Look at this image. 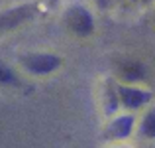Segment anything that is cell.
Returning a JSON list of instances; mask_svg holds the SVG:
<instances>
[{
  "label": "cell",
  "instance_id": "obj_4",
  "mask_svg": "<svg viewBox=\"0 0 155 148\" xmlns=\"http://www.w3.org/2000/svg\"><path fill=\"white\" fill-rule=\"evenodd\" d=\"M120 97H122V103H124L126 107H132V109L141 107L149 99L147 93L137 91V89H130V87H122L120 89Z\"/></svg>",
  "mask_w": 155,
  "mask_h": 148
},
{
  "label": "cell",
  "instance_id": "obj_5",
  "mask_svg": "<svg viewBox=\"0 0 155 148\" xmlns=\"http://www.w3.org/2000/svg\"><path fill=\"white\" fill-rule=\"evenodd\" d=\"M132 125H134V118L132 117H120L118 121H114L112 125H110V132H112V136H128L130 130H132Z\"/></svg>",
  "mask_w": 155,
  "mask_h": 148
},
{
  "label": "cell",
  "instance_id": "obj_1",
  "mask_svg": "<svg viewBox=\"0 0 155 148\" xmlns=\"http://www.w3.org/2000/svg\"><path fill=\"white\" fill-rule=\"evenodd\" d=\"M67 24L69 28H71L75 34L79 36H87L92 32V18L91 14H88L84 8H73V10H69L67 14Z\"/></svg>",
  "mask_w": 155,
  "mask_h": 148
},
{
  "label": "cell",
  "instance_id": "obj_6",
  "mask_svg": "<svg viewBox=\"0 0 155 148\" xmlns=\"http://www.w3.org/2000/svg\"><path fill=\"white\" fill-rule=\"evenodd\" d=\"M120 71H122V75L128 77V79H140V77L143 75V69H141V65L134 63V61L122 63V65H120Z\"/></svg>",
  "mask_w": 155,
  "mask_h": 148
},
{
  "label": "cell",
  "instance_id": "obj_2",
  "mask_svg": "<svg viewBox=\"0 0 155 148\" xmlns=\"http://www.w3.org/2000/svg\"><path fill=\"white\" fill-rule=\"evenodd\" d=\"M24 65L34 73H49L59 65V57L49 55V53H38V55L26 57V59H24Z\"/></svg>",
  "mask_w": 155,
  "mask_h": 148
},
{
  "label": "cell",
  "instance_id": "obj_7",
  "mask_svg": "<svg viewBox=\"0 0 155 148\" xmlns=\"http://www.w3.org/2000/svg\"><path fill=\"white\" fill-rule=\"evenodd\" d=\"M141 132H145L147 136H155V113H149L143 118V125H141Z\"/></svg>",
  "mask_w": 155,
  "mask_h": 148
},
{
  "label": "cell",
  "instance_id": "obj_8",
  "mask_svg": "<svg viewBox=\"0 0 155 148\" xmlns=\"http://www.w3.org/2000/svg\"><path fill=\"white\" fill-rule=\"evenodd\" d=\"M14 77H12L10 69H6L4 65H0V83H12Z\"/></svg>",
  "mask_w": 155,
  "mask_h": 148
},
{
  "label": "cell",
  "instance_id": "obj_3",
  "mask_svg": "<svg viewBox=\"0 0 155 148\" xmlns=\"http://www.w3.org/2000/svg\"><path fill=\"white\" fill-rule=\"evenodd\" d=\"M34 14V8L31 6H20L14 8V10L6 12V14L0 16V30H8V28H14L18 24H22L24 20H28Z\"/></svg>",
  "mask_w": 155,
  "mask_h": 148
}]
</instances>
